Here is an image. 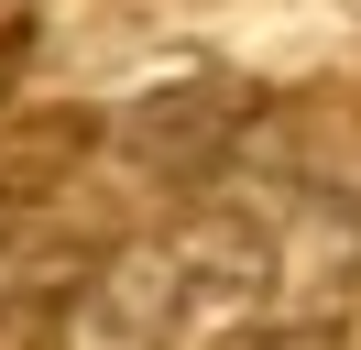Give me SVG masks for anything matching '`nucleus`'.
<instances>
[{
	"instance_id": "1",
	"label": "nucleus",
	"mask_w": 361,
	"mask_h": 350,
	"mask_svg": "<svg viewBox=\"0 0 361 350\" xmlns=\"http://www.w3.org/2000/svg\"><path fill=\"white\" fill-rule=\"evenodd\" d=\"M186 306H197V274H186L176 230H132L88 274L55 284V339L44 350H176Z\"/></svg>"
},
{
	"instance_id": "2",
	"label": "nucleus",
	"mask_w": 361,
	"mask_h": 350,
	"mask_svg": "<svg viewBox=\"0 0 361 350\" xmlns=\"http://www.w3.org/2000/svg\"><path fill=\"white\" fill-rule=\"evenodd\" d=\"M252 121H263V99H252L241 77H176V88H154V99H132L99 143L121 153V164L142 175V186H164V197H197L208 175L230 164V153L252 143Z\"/></svg>"
},
{
	"instance_id": "3",
	"label": "nucleus",
	"mask_w": 361,
	"mask_h": 350,
	"mask_svg": "<svg viewBox=\"0 0 361 350\" xmlns=\"http://www.w3.org/2000/svg\"><path fill=\"white\" fill-rule=\"evenodd\" d=\"M263 219H274V274L263 306H339L361 284V186L329 164H263Z\"/></svg>"
},
{
	"instance_id": "4",
	"label": "nucleus",
	"mask_w": 361,
	"mask_h": 350,
	"mask_svg": "<svg viewBox=\"0 0 361 350\" xmlns=\"http://www.w3.org/2000/svg\"><path fill=\"white\" fill-rule=\"evenodd\" d=\"M99 131H110L99 109H11V121H0V230H33V219L88 175Z\"/></svg>"
},
{
	"instance_id": "5",
	"label": "nucleus",
	"mask_w": 361,
	"mask_h": 350,
	"mask_svg": "<svg viewBox=\"0 0 361 350\" xmlns=\"http://www.w3.org/2000/svg\"><path fill=\"white\" fill-rule=\"evenodd\" d=\"M219 350H350V328H339L329 306H285V318H252V328H230Z\"/></svg>"
}]
</instances>
